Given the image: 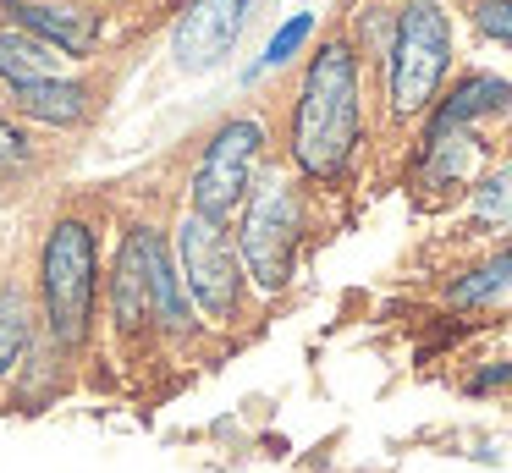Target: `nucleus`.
<instances>
[{
    "label": "nucleus",
    "instance_id": "nucleus-3",
    "mask_svg": "<svg viewBox=\"0 0 512 473\" xmlns=\"http://www.w3.org/2000/svg\"><path fill=\"white\" fill-rule=\"evenodd\" d=\"M452 61V22L441 0H408L397 17V39L386 55V94L397 116H419L435 99Z\"/></svg>",
    "mask_w": 512,
    "mask_h": 473
},
{
    "label": "nucleus",
    "instance_id": "nucleus-15",
    "mask_svg": "<svg viewBox=\"0 0 512 473\" xmlns=\"http://www.w3.org/2000/svg\"><path fill=\"white\" fill-rule=\"evenodd\" d=\"M512 292V248H501L490 264H479V270H468L463 281L452 286V303L457 308H479V303H496V297Z\"/></svg>",
    "mask_w": 512,
    "mask_h": 473
},
{
    "label": "nucleus",
    "instance_id": "nucleus-20",
    "mask_svg": "<svg viewBox=\"0 0 512 473\" xmlns=\"http://www.w3.org/2000/svg\"><path fill=\"white\" fill-rule=\"evenodd\" d=\"M17 160H28V138L0 121V165H17Z\"/></svg>",
    "mask_w": 512,
    "mask_h": 473
},
{
    "label": "nucleus",
    "instance_id": "nucleus-11",
    "mask_svg": "<svg viewBox=\"0 0 512 473\" xmlns=\"http://www.w3.org/2000/svg\"><path fill=\"white\" fill-rule=\"evenodd\" d=\"M12 94L28 116L50 121V127H78V121L89 116V88L67 83V77H39V83H23V88H12Z\"/></svg>",
    "mask_w": 512,
    "mask_h": 473
},
{
    "label": "nucleus",
    "instance_id": "nucleus-9",
    "mask_svg": "<svg viewBox=\"0 0 512 473\" xmlns=\"http://www.w3.org/2000/svg\"><path fill=\"white\" fill-rule=\"evenodd\" d=\"M6 17L23 33L45 39L50 50H89L94 44V17L78 6H50V0H6Z\"/></svg>",
    "mask_w": 512,
    "mask_h": 473
},
{
    "label": "nucleus",
    "instance_id": "nucleus-5",
    "mask_svg": "<svg viewBox=\"0 0 512 473\" xmlns=\"http://www.w3.org/2000/svg\"><path fill=\"white\" fill-rule=\"evenodd\" d=\"M259 143H265V127L248 121V116L215 127V138L204 143L199 165H193V215H204V220L221 226V220L243 204V193L254 187Z\"/></svg>",
    "mask_w": 512,
    "mask_h": 473
},
{
    "label": "nucleus",
    "instance_id": "nucleus-21",
    "mask_svg": "<svg viewBox=\"0 0 512 473\" xmlns=\"http://www.w3.org/2000/svg\"><path fill=\"white\" fill-rule=\"evenodd\" d=\"M507 380H512V363H501V369H485V374H479L474 391H490V385H507Z\"/></svg>",
    "mask_w": 512,
    "mask_h": 473
},
{
    "label": "nucleus",
    "instance_id": "nucleus-14",
    "mask_svg": "<svg viewBox=\"0 0 512 473\" xmlns=\"http://www.w3.org/2000/svg\"><path fill=\"white\" fill-rule=\"evenodd\" d=\"M474 165V132H424V182H463Z\"/></svg>",
    "mask_w": 512,
    "mask_h": 473
},
{
    "label": "nucleus",
    "instance_id": "nucleus-17",
    "mask_svg": "<svg viewBox=\"0 0 512 473\" xmlns=\"http://www.w3.org/2000/svg\"><path fill=\"white\" fill-rule=\"evenodd\" d=\"M314 33V17L309 11H298L292 22H281V33L270 39V50H265V66H281V61H292V50H298L303 39Z\"/></svg>",
    "mask_w": 512,
    "mask_h": 473
},
{
    "label": "nucleus",
    "instance_id": "nucleus-8",
    "mask_svg": "<svg viewBox=\"0 0 512 473\" xmlns=\"http://www.w3.org/2000/svg\"><path fill=\"white\" fill-rule=\"evenodd\" d=\"M133 248H138V264H144L149 314H155V325L182 330V325H188V286H182V270H177V259H171L166 237H160L155 226H138L133 231Z\"/></svg>",
    "mask_w": 512,
    "mask_h": 473
},
{
    "label": "nucleus",
    "instance_id": "nucleus-18",
    "mask_svg": "<svg viewBox=\"0 0 512 473\" xmlns=\"http://www.w3.org/2000/svg\"><path fill=\"white\" fill-rule=\"evenodd\" d=\"M474 204H479V215H485V220L512 215V165H501V171L490 176L485 187H479V198H474Z\"/></svg>",
    "mask_w": 512,
    "mask_h": 473
},
{
    "label": "nucleus",
    "instance_id": "nucleus-4",
    "mask_svg": "<svg viewBox=\"0 0 512 473\" xmlns=\"http://www.w3.org/2000/svg\"><path fill=\"white\" fill-rule=\"evenodd\" d=\"M298 231H303V204L292 193L287 176H265L248 198L243 215V237H237V259L254 275L265 292H281L292 275V253H298Z\"/></svg>",
    "mask_w": 512,
    "mask_h": 473
},
{
    "label": "nucleus",
    "instance_id": "nucleus-19",
    "mask_svg": "<svg viewBox=\"0 0 512 473\" xmlns=\"http://www.w3.org/2000/svg\"><path fill=\"white\" fill-rule=\"evenodd\" d=\"M474 22L490 33V39L512 44V0H474Z\"/></svg>",
    "mask_w": 512,
    "mask_h": 473
},
{
    "label": "nucleus",
    "instance_id": "nucleus-2",
    "mask_svg": "<svg viewBox=\"0 0 512 473\" xmlns=\"http://www.w3.org/2000/svg\"><path fill=\"white\" fill-rule=\"evenodd\" d=\"M39 286H45V319L50 336L61 347H83L94 319V286H100V264H94V231L83 220H56L45 237V259H39Z\"/></svg>",
    "mask_w": 512,
    "mask_h": 473
},
{
    "label": "nucleus",
    "instance_id": "nucleus-6",
    "mask_svg": "<svg viewBox=\"0 0 512 473\" xmlns=\"http://www.w3.org/2000/svg\"><path fill=\"white\" fill-rule=\"evenodd\" d=\"M177 270L188 297L204 308L210 319H232L237 292H243V259H237L232 237L215 220L188 215L177 226Z\"/></svg>",
    "mask_w": 512,
    "mask_h": 473
},
{
    "label": "nucleus",
    "instance_id": "nucleus-12",
    "mask_svg": "<svg viewBox=\"0 0 512 473\" xmlns=\"http://www.w3.org/2000/svg\"><path fill=\"white\" fill-rule=\"evenodd\" d=\"M61 61H67V55L50 50V44L34 39V33H23V28L0 33V77H6L12 88L39 83V77H61Z\"/></svg>",
    "mask_w": 512,
    "mask_h": 473
},
{
    "label": "nucleus",
    "instance_id": "nucleus-13",
    "mask_svg": "<svg viewBox=\"0 0 512 473\" xmlns=\"http://www.w3.org/2000/svg\"><path fill=\"white\" fill-rule=\"evenodd\" d=\"M111 308H116V325L122 330H138L149 325V286H144V264H138V248L133 237L122 242V253H116V275H111Z\"/></svg>",
    "mask_w": 512,
    "mask_h": 473
},
{
    "label": "nucleus",
    "instance_id": "nucleus-10",
    "mask_svg": "<svg viewBox=\"0 0 512 473\" xmlns=\"http://www.w3.org/2000/svg\"><path fill=\"white\" fill-rule=\"evenodd\" d=\"M507 105H512V88L501 83V77H468V83H457L452 99L435 110L430 132H468L479 116H496V110H507Z\"/></svg>",
    "mask_w": 512,
    "mask_h": 473
},
{
    "label": "nucleus",
    "instance_id": "nucleus-1",
    "mask_svg": "<svg viewBox=\"0 0 512 473\" xmlns=\"http://www.w3.org/2000/svg\"><path fill=\"white\" fill-rule=\"evenodd\" d=\"M358 143V55L347 39H325L303 72L292 105V160L309 176L331 182L347 171Z\"/></svg>",
    "mask_w": 512,
    "mask_h": 473
},
{
    "label": "nucleus",
    "instance_id": "nucleus-7",
    "mask_svg": "<svg viewBox=\"0 0 512 473\" xmlns=\"http://www.w3.org/2000/svg\"><path fill=\"white\" fill-rule=\"evenodd\" d=\"M259 0H193L182 11L177 33H171V55H177L182 72H210L232 55V44L243 39L248 17H254Z\"/></svg>",
    "mask_w": 512,
    "mask_h": 473
},
{
    "label": "nucleus",
    "instance_id": "nucleus-16",
    "mask_svg": "<svg viewBox=\"0 0 512 473\" xmlns=\"http://www.w3.org/2000/svg\"><path fill=\"white\" fill-rule=\"evenodd\" d=\"M28 347V303L23 292H0V374H12Z\"/></svg>",
    "mask_w": 512,
    "mask_h": 473
}]
</instances>
